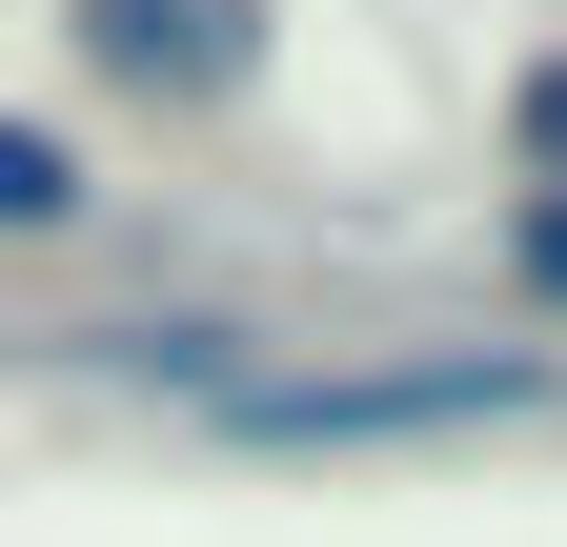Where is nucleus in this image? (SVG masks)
Masks as SVG:
<instances>
[{
	"instance_id": "obj_4",
	"label": "nucleus",
	"mask_w": 567,
	"mask_h": 547,
	"mask_svg": "<svg viewBox=\"0 0 567 547\" xmlns=\"http://www.w3.org/2000/svg\"><path fill=\"white\" fill-rule=\"evenodd\" d=\"M507 143H527V183H547V203H567V41H547V61H527V82H507Z\"/></svg>"
},
{
	"instance_id": "obj_5",
	"label": "nucleus",
	"mask_w": 567,
	"mask_h": 547,
	"mask_svg": "<svg viewBox=\"0 0 567 547\" xmlns=\"http://www.w3.org/2000/svg\"><path fill=\"white\" fill-rule=\"evenodd\" d=\"M507 264H527V305H567V203H547V183L507 203Z\"/></svg>"
},
{
	"instance_id": "obj_3",
	"label": "nucleus",
	"mask_w": 567,
	"mask_h": 547,
	"mask_svg": "<svg viewBox=\"0 0 567 547\" xmlns=\"http://www.w3.org/2000/svg\"><path fill=\"white\" fill-rule=\"evenodd\" d=\"M82 224H102L82 143H61V122H0V244H82Z\"/></svg>"
},
{
	"instance_id": "obj_1",
	"label": "nucleus",
	"mask_w": 567,
	"mask_h": 547,
	"mask_svg": "<svg viewBox=\"0 0 567 547\" xmlns=\"http://www.w3.org/2000/svg\"><path fill=\"white\" fill-rule=\"evenodd\" d=\"M527 405H547V345H385V365H264L224 446H466Z\"/></svg>"
},
{
	"instance_id": "obj_2",
	"label": "nucleus",
	"mask_w": 567,
	"mask_h": 547,
	"mask_svg": "<svg viewBox=\"0 0 567 547\" xmlns=\"http://www.w3.org/2000/svg\"><path fill=\"white\" fill-rule=\"evenodd\" d=\"M61 21H82V82L163 102V122H203V102L264 82V0H61Z\"/></svg>"
}]
</instances>
